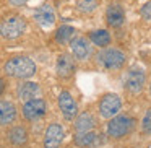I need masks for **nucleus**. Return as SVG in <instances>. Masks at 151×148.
Here are the masks:
<instances>
[{"instance_id":"nucleus-1","label":"nucleus","mask_w":151,"mask_h":148,"mask_svg":"<svg viewBox=\"0 0 151 148\" xmlns=\"http://www.w3.org/2000/svg\"><path fill=\"white\" fill-rule=\"evenodd\" d=\"M4 72L8 77H12V78L26 80V78H31L36 73V64L33 62V59H29L26 56L12 57L4 65Z\"/></svg>"},{"instance_id":"nucleus-2","label":"nucleus","mask_w":151,"mask_h":148,"mask_svg":"<svg viewBox=\"0 0 151 148\" xmlns=\"http://www.w3.org/2000/svg\"><path fill=\"white\" fill-rule=\"evenodd\" d=\"M125 54L120 49H115V47H109L104 49L96 56V62L98 65H101L106 70H119L125 65Z\"/></svg>"},{"instance_id":"nucleus-3","label":"nucleus","mask_w":151,"mask_h":148,"mask_svg":"<svg viewBox=\"0 0 151 148\" xmlns=\"http://www.w3.org/2000/svg\"><path fill=\"white\" fill-rule=\"evenodd\" d=\"M137 125V121L130 116H114L107 124V135L112 138H122L128 135Z\"/></svg>"},{"instance_id":"nucleus-4","label":"nucleus","mask_w":151,"mask_h":148,"mask_svg":"<svg viewBox=\"0 0 151 148\" xmlns=\"http://www.w3.org/2000/svg\"><path fill=\"white\" fill-rule=\"evenodd\" d=\"M26 30V21L21 17H10L7 20H4L2 26H0V34L5 39H17Z\"/></svg>"},{"instance_id":"nucleus-5","label":"nucleus","mask_w":151,"mask_h":148,"mask_svg":"<svg viewBox=\"0 0 151 148\" xmlns=\"http://www.w3.org/2000/svg\"><path fill=\"white\" fill-rule=\"evenodd\" d=\"M145 82H146V77L141 67H132L128 69L127 75H125V88L132 93V95H138V93L143 91L145 88Z\"/></svg>"},{"instance_id":"nucleus-6","label":"nucleus","mask_w":151,"mask_h":148,"mask_svg":"<svg viewBox=\"0 0 151 148\" xmlns=\"http://www.w3.org/2000/svg\"><path fill=\"white\" fill-rule=\"evenodd\" d=\"M120 108H122V99L114 93L104 95L102 99L99 101V114L104 119H111L114 116H117Z\"/></svg>"},{"instance_id":"nucleus-7","label":"nucleus","mask_w":151,"mask_h":148,"mask_svg":"<svg viewBox=\"0 0 151 148\" xmlns=\"http://www.w3.org/2000/svg\"><path fill=\"white\" fill-rule=\"evenodd\" d=\"M47 111V104L44 99L41 98H33V99H28L24 101L23 106V116L26 121H37L41 119Z\"/></svg>"},{"instance_id":"nucleus-8","label":"nucleus","mask_w":151,"mask_h":148,"mask_svg":"<svg viewBox=\"0 0 151 148\" xmlns=\"http://www.w3.org/2000/svg\"><path fill=\"white\" fill-rule=\"evenodd\" d=\"M59 108L67 121H73L78 116V104L68 91H62L59 95Z\"/></svg>"},{"instance_id":"nucleus-9","label":"nucleus","mask_w":151,"mask_h":148,"mask_svg":"<svg viewBox=\"0 0 151 148\" xmlns=\"http://www.w3.org/2000/svg\"><path fill=\"white\" fill-rule=\"evenodd\" d=\"M70 49H72V54L75 56V59H78V60H86L93 54V47L89 46V41L86 38H75V39H72L70 41Z\"/></svg>"},{"instance_id":"nucleus-10","label":"nucleus","mask_w":151,"mask_h":148,"mask_svg":"<svg viewBox=\"0 0 151 148\" xmlns=\"http://www.w3.org/2000/svg\"><path fill=\"white\" fill-rule=\"evenodd\" d=\"M63 142V129L60 124H50L44 134V148H59Z\"/></svg>"},{"instance_id":"nucleus-11","label":"nucleus","mask_w":151,"mask_h":148,"mask_svg":"<svg viewBox=\"0 0 151 148\" xmlns=\"http://www.w3.org/2000/svg\"><path fill=\"white\" fill-rule=\"evenodd\" d=\"M106 21L109 26L112 28H120L125 21V10L122 5L119 4H112L107 7L106 10Z\"/></svg>"},{"instance_id":"nucleus-12","label":"nucleus","mask_w":151,"mask_h":148,"mask_svg":"<svg viewBox=\"0 0 151 148\" xmlns=\"http://www.w3.org/2000/svg\"><path fill=\"white\" fill-rule=\"evenodd\" d=\"M55 70L60 78H70L75 73V60H73V57L68 56V54L59 56L55 64Z\"/></svg>"},{"instance_id":"nucleus-13","label":"nucleus","mask_w":151,"mask_h":148,"mask_svg":"<svg viewBox=\"0 0 151 148\" xmlns=\"http://www.w3.org/2000/svg\"><path fill=\"white\" fill-rule=\"evenodd\" d=\"M34 20L44 28H49L55 23V13L50 5H41L34 10Z\"/></svg>"},{"instance_id":"nucleus-14","label":"nucleus","mask_w":151,"mask_h":148,"mask_svg":"<svg viewBox=\"0 0 151 148\" xmlns=\"http://www.w3.org/2000/svg\"><path fill=\"white\" fill-rule=\"evenodd\" d=\"M99 137L101 135L94 134L93 130L88 132H76L75 135V145L80 148H93L99 143Z\"/></svg>"},{"instance_id":"nucleus-15","label":"nucleus","mask_w":151,"mask_h":148,"mask_svg":"<svg viewBox=\"0 0 151 148\" xmlns=\"http://www.w3.org/2000/svg\"><path fill=\"white\" fill-rule=\"evenodd\" d=\"M17 119V108L10 101H0V125H8Z\"/></svg>"},{"instance_id":"nucleus-16","label":"nucleus","mask_w":151,"mask_h":148,"mask_svg":"<svg viewBox=\"0 0 151 148\" xmlns=\"http://www.w3.org/2000/svg\"><path fill=\"white\" fill-rule=\"evenodd\" d=\"M96 125V119L93 117L89 112H83V114L75 117V130L76 132H88L93 130Z\"/></svg>"},{"instance_id":"nucleus-17","label":"nucleus","mask_w":151,"mask_h":148,"mask_svg":"<svg viewBox=\"0 0 151 148\" xmlns=\"http://www.w3.org/2000/svg\"><path fill=\"white\" fill-rule=\"evenodd\" d=\"M37 93H39V85L34 83V82H24V83H21L20 88H18V96H20L23 101L36 98Z\"/></svg>"},{"instance_id":"nucleus-18","label":"nucleus","mask_w":151,"mask_h":148,"mask_svg":"<svg viewBox=\"0 0 151 148\" xmlns=\"http://www.w3.org/2000/svg\"><path fill=\"white\" fill-rule=\"evenodd\" d=\"M89 41H91L94 46L106 47V46L111 44V34L106 30H96V31H91V33H89Z\"/></svg>"},{"instance_id":"nucleus-19","label":"nucleus","mask_w":151,"mask_h":148,"mask_svg":"<svg viewBox=\"0 0 151 148\" xmlns=\"http://www.w3.org/2000/svg\"><path fill=\"white\" fill-rule=\"evenodd\" d=\"M8 140H10L13 145H17V147L24 145V143H26V140H28V132H26V129L20 127V125L13 127L10 132H8Z\"/></svg>"},{"instance_id":"nucleus-20","label":"nucleus","mask_w":151,"mask_h":148,"mask_svg":"<svg viewBox=\"0 0 151 148\" xmlns=\"http://www.w3.org/2000/svg\"><path fill=\"white\" fill-rule=\"evenodd\" d=\"M73 33H75V30H73L72 26L63 25V26H60L59 30L55 31V41L60 44H65V43H68V41L73 39Z\"/></svg>"},{"instance_id":"nucleus-21","label":"nucleus","mask_w":151,"mask_h":148,"mask_svg":"<svg viewBox=\"0 0 151 148\" xmlns=\"http://www.w3.org/2000/svg\"><path fill=\"white\" fill-rule=\"evenodd\" d=\"M76 8L81 13H93L98 8V0H78L76 2Z\"/></svg>"},{"instance_id":"nucleus-22","label":"nucleus","mask_w":151,"mask_h":148,"mask_svg":"<svg viewBox=\"0 0 151 148\" xmlns=\"http://www.w3.org/2000/svg\"><path fill=\"white\" fill-rule=\"evenodd\" d=\"M141 130L145 135H151V109L145 114L143 121H141Z\"/></svg>"},{"instance_id":"nucleus-23","label":"nucleus","mask_w":151,"mask_h":148,"mask_svg":"<svg viewBox=\"0 0 151 148\" xmlns=\"http://www.w3.org/2000/svg\"><path fill=\"white\" fill-rule=\"evenodd\" d=\"M140 15L145 18V20H151V2H146V4L141 7Z\"/></svg>"},{"instance_id":"nucleus-24","label":"nucleus","mask_w":151,"mask_h":148,"mask_svg":"<svg viewBox=\"0 0 151 148\" xmlns=\"http://www.w3.org/2000/svg\"><path fill=\"white\" fill-rule=\"evenodd\" d=\"M13 7H23L24 4H28V0H8Z\"/></svg>"},{"instance_id":"nucleus-25","label":"nucleus","mask_w":151,"mask_h":148,"mask_svg":"<svg viewBox=\"0 0 151 148\" xmlns=\"http://www.w3.org/2000/svg\"><path fill=\"white\" fill-rule=\"evenodd\" d=\"M4 90H5V82H4L2 78H0V95L4 93Z\"/></svg>"},{"instance_id":"nucleus-26","label":"nucleus","mask_w":151,"mask_h":148,"mask_svg":"<svg viewBox=\"0 0 151 148\" xmlns=\"http://www.w3.org/2000/svg\"><path fill=\"white\" fill-rule=\"evenodd\" d=\"M148 148H151V145H150V147H148Z\"/></svg>"}]
</instances>
